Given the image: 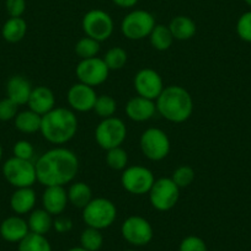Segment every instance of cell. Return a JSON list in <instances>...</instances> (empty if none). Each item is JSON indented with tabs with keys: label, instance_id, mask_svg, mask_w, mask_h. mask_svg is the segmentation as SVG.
I'll use <instances>...</instances> for the list:
<instances>
[{
	"label": "cell",
	"instance_id": "b9f144b4",
	"mask_svg": "<svg viewBox=\"0 0 251 251\" xmlns=\"http://www.w3.org/2000/svg\"><path fill=\"white\" fill-rule=\"evenodd\" d=\"M67 251H88V250L83 249V248H81V246H74V248L68 249V250H67Z\"/></svg>",
	"mask_w": 251,
	"mask_h": 251
},
{
	"label": "cell",
	"instance_id": "ac0fdd59",
	"mask_svg": "<svg viewBox=\"0 0 251 251\" xmlns=\"http://www.w3.org/2000/svg\"><path fill=\"white\" fill-rule=\"evenodd\" d=\"M30 233L26 219L21 216H10L0 223V236L8 243L19 244Z\"/></svg>",
	"mask_w": 251,
	"mask_h": 251
},
{
	"label": "cell",
	"instance_id": "d6a6232c",
	"mask_svg": "<svg viewBox=\"0 0 251 251\" xmlns=\"http://www.w3.org/2000/svg\"><path fill=\"white\" fill-rule=\"evenodd\" d=\"M94 112L100 118L113 117V115L117 111V102L115 99L110 95H100L96 99L95 106H94Z\"/></svg>",
	"mask_w": 251,
	"mask_h": 251
},
{
	"label": "cell",
	"instance_id": "d4e9b609",
	"mask_svg": "<svg viewBox=\"0 0 251 251\" xmlns=\"http://www.w3.org/2000/svg\"><path fill=\"white\" fill-rule=\"evenodd\" d=\"M27 33V23L23 18H9L1 27V36L9 43H18Z\"/></svg>",
	"mask_w": 251,
	"mask_h": 251
},
{
	"label": "cell",
	"instance_id": "6da1fadb",
	"mask_svg": "<svg viewBox=\"0 0 251 251\" xmlns=\"http://www.w3.org/2000/svg\"><path fill=\"white\" fill-rule=\"evenodd\" d=\"M37 181L45 187L72 183L79 173V159L73 151L57 147L43 153L35 163Z\"/></svg>",
	"mask_w": 251,
	"mask_h": 251
},
{
	"label": "cell",
	"instance_id": "4fadbf2b",
	"mask_svg": "<svg viewBox=\"0 0 251 251\" xmlns=\"http://www.w3.org/2000/svg\"><path fill=\"white\" fill-rule=\"evenodd\" d=\"M75 74L80 83L95 88L107 80L110 69L107 68L102 58L94 57L80 59L75 68Z\"/></svg>",
	"mask_w": 251,
	"mask_h": 251
},
{
	"label": "cell",
	"instance_id": "52a82bcc",
	"mask_svg": "<svg viewBox=\"0 0 251 251\" xmlns=\"http://www.w3.org/2000/svg\"><path fill=\"white\" fill-rule=\"evenodd\" d=\"M127 137V127L118 117L103 118L95 128V141L103 151L117 148L123 144Z\"/></svg>",
	"mask_w": 251,
	"mask_h": 251
},
{
	"label": "cell",
	"instance_id": "7a4b0ae2",
	"mask_svg": "<svg viewBox=\"0 0 251 251\" xmlns=\"http://www.w3.org/2000/svg\"><path fill=\"white\" fill-rule=\"evenodd\" d=\"M41 134L50 143L62 146L75 137L78 132V117L72 108L54 107L42 116Z\"/></svg>",
	"mask_w": 251,
	"mask_h": 251
},
{
	"label": "cell",
	"instance_id": "ab89813d",
	"mask_svg": "<svg viewBox=\"0 0 251 251\" xmlns=\"http://www.w3.org/2000/svg\"><path fill=\"white\" fill-rule=\"evenodd\" d=\"M53 229L58 234H67L73 229V221L69 217L57 216L53 219Z\"/></svg>",
	"mask_w": 251,
	"mask_h": 251
},
{
	"label": "cell",
	"instance_id": "d590c367",
	"mask_svg": "<svg viewBox=\"0 0 251 251\" xmlns=\"http://www.w3.org/2000/svg\"><path fill=\"white\" fill-rule=\"evenodd\" d=\"M236 33L244 42L251 43V11L244 13L236 23Z\"/></svg>",
	"mask_w": 251,
	"mask_h": 251
},
{
	"label": "cell",
	"instance_id": "9a60e30c",
	"mask_svg": "<svg viewBox=\"0 0 251 251\" xmlns=\"http://www.w3.org/2000/svg\"><path fill=\"white\" fill-rule=\"evenodd\" d=\"M98 96L95 88L79 81L69 88L68 93H67V100L73 111L89 112V111L94 110Z\"/></svg>",
	"mask_w": 251,
	"mask_h": 251
},
{
	"label": "cell",
	"instance_id": "4316f807",
	"mask_svg": "<svg viewBox=\"0 0 251 251\" xmlns=\"http://www.w3.org/2000/svg\"><path fill=\"white\" fill-rule=\"evenodd\" d=\"M149 41H151V45L154 50H159V52H164V50H168L173 46L175 40H174L173 33H171L169 26L156 24L155 27L153 28V31L149 35Z\"/></svg>",
	"mask_w": 251,
	"mask_h": 251
},
{
	"label": "cell",
	"instance_id": "7c38bea8",
	"mask_svg": "<svg viewBox=\"0 0 251 251\" xmlns=\"http://www.w3.org/2000/svg\"><path fill=\"white\" fill-rule=\"evenodd\" d=\"M81 27L85 36L101 43L112 36L115 25L110 14L101 9H93L83 16Z\"/></svg>",
	"mask_w": 251,
	"mask_h": 251
},
{
	"label": "cell",
	"instance_id": "277c9868",
	"mask_svg": "<svg viewBox=\"0 0 251 251\" xmlns=\"http://www.w3.org/2000/svg\"><path fill=\"white\" fill-rule=\"evenodd\" d=\"M81 217L86 226L103 230L115 223L117 218V208L111 200L105 197H96L89 202L88 206L81 209Z\"/></svg>",
	"mask_w": 251,
	"mask_h": 251
},
{
	"label": "cell",
	"instance_id": "74e56055",
	"mask_svg": "<svg viewBox=\"0 0 251 251\" xmlns=\"http://www.w3.org/2000/svg\"><path fill=\"white\" fill-rule=\"evenodd\" d=\"M33 155H35V148L28 141L21 139L14 144L13 156H15V158L24 159V160H32Z\"/></svg>",
	"mask_w": 251,
	"mask_h": 251
},
{
	"label": "cell",
	"instance_id": "ffe728a7",
	"mask_svg": "<svg viewBox=\"0 0 251 251\" xmlns=\"http://www.w3.org/2000/svg\"><path fill=\"white\" fill-rule=\"evenodd\" d=\"M37 196L32 187L16 188L10 197V208L18 216L30 214L35 209Z\"/></svg>",
	"mask_w": 251,
	"mask_h": 251
},
{
	"label": "cell",
	"instance_id": "8d00e7d4",
	"mask_svg": "<svg viewBox=\"0 0 251 251\" xmlns=\"http://www.w3.org/2000/svg\"><path fill=\"white\" fill-rule=\"evenodd\" d=\"M19 113V105H16L9 98H4L0 100V121L8 122L13 121Z\"/></svg>",
	"mask_w": 251,
	"mask_h": 251
},
{
	"label": "cell",
	"instance_id": "f546056e",
	"mask_svg": "<svg viewBox=\"0 0 251 251\" xmlns=\"http://www.w3.org/2000/svg\"><path fill=\"white\" fill-rule=\"evenodd\" d=\"M103 62L106 63L107 68L111 71H120L127 64L128 54L122 47H112L105 53L102 57Z\"/></svg>",
	"mask_w": 251,
	"mask_h": 251
},
{
	"label": "cell",
	"instance_id": "5b68a950",
	"mask_svg": "<svg viewBox=\"0 0 251 251\" xmlns=\"http://www.w3.org/2000/svg\"><path fill=\"white\" fill-rule=\"evenodd\" d=\"M1 171L4 178L15 188L32 187L37 181L36 166L32 160H24L11 156L3 164Z\"/></svg>",
	"mask_w": 251,
	"mask_h": 251
},
{
	"label": "cell",
	"instance_id": "2e32d148",
	"mask_svg": "<svg viewBox=\"0 0 251 251\" xmlns=\"http://www.w3.org/2000/svg\"><path fill=\"white\" fill-rule=\"evenodd\" d=\"M68 201V194L64 186H48L42 194V208L50 216H60L66 211Z\"/></svg>",
	"mask_w": 251,
	"mask_h": 251
},
{
	"label": "cell",
	"instance_id": "f6af8a7d",
	"mask_svg": "<svg viewBox=\"0 0 251 251\" xmlns=\"http://www.w3.org/2000/svg\"><path fill=\"white\" fill-rule=\"evenodd\" d=\"M125 251H137V250H134V249H128V250H125Z\"/></svg>",
	"mask_w": 251,
	"mask_h": 251
},
{
	"label": "cell",
	"instance_id": "e575fe53",
	"mask_svg": "<svg viewBox=\"0 0 251 251\" xmlns=\"http://www.w3.org/2000/svg\"><path fill=\"white\" fill-rule=\"evenodd\" d=\"M178 251H208L206 241L197 235H188L181 240Z\"/></svg>",
	"mask_w": 251,
	"mask_h": 251
},
{
	"label": "cell",
	"instance_id": "8fae6325",
	"mask_svg": "<svg viewBox=\"0 0 251 251\" xmlns=\"http://www.w3.org/2000/svg\"><path fill=\"white\" fill-rule=\"evenodd\" d=\"M121 235L134 248L146 246L153 240L154 229L151 222L142 216H129L121 226Z\"/></svg>",
	"mask_w": 251,
	"mask_h": 251
},
{
	"label": "cell",
	"instance_id": "7bdbcfd3",
	"mask_svg": "<svg viewBox=\"0 0 251 251\" xmlns=\"http://www.w3.org/2000/svg\"><path fill=\"white\" fill-rule=\"evenodd\" d=\"M1 159H3V147L0 146V161H1Z\"/></svg>",
	"mask_w": 251,
	"mask_h": 251
},
{
	"label": "cell",
	"instance_id": "f1b7e54d",
	"mask_svg": "<svg viewBox=\"0 0 251 251\" xmlns=\"http://www.w3.org/2000/svg\"><path fill=\"white\" fill-rule=\"evenodd\" d=\"M103 245V235L101 230L86 226L80 234V246L88 251H99Z\"/></svg>",
	"mask_w": 251,
	"mask_h": 251
},
{
	"label": "cell",
	"instance_id": "8992f818",
	"mask_svg": "<svg viewBox=\"0 0 251 251\" xmlns=\"http://www.w3.org/2000/svg\"><path fill=\"white\" fill-rule=\"evenodd\" d=\"M155 25V18L153 14L137 9L123 18L121 23V32L127 40L141 41L149 37Z\"/></svg>",
	"mask_w": 251,
	"mask_h": 251
},
{
	"label": "cell",
	"instance_id": "5bb4252c",
	"mask_svg": "<svg viewBox=\"0 0 251 251\" xmlns=\"http://www.w3.org/2000/svg\"><path fill=\"white\" fill-rule=\"evenodd\" d=\"M137 95L155 101L164 90V81L160 74L151 68H143L137 72L133 79Z\"/></svg>",
	"mask_w": 251,
	"mask_h": 251
},
{
	"label": "cell",
	"instance_id": "7402d4cb",
	"mask_svg": "<svg viewBox=\"0 0 251 251\" xmlns=\"http://www.w3.org/2000/svg\"><path fill=\"white\" fill-rule=\"evenodd\" d=\"M168 26L173 33L174 40L177 41L191 40L197 31L196 23L191 18L185 15L175 16Z\"/></svg>",
	"mask_w": 251,
	"mask_h": 251
},
{
	"label": "cell",
	"instance_id": "83f0119b",
	"mask_svg": "<svg viewBox=\"0 0 251 251\" xmlns=\"http://www.w3.org/2000/svg\"><path fill=\"white\" fill-rule=\"evenodd\" d=\"M18 251H52V245L46 235L28 233L18 244Z\"/></svg>",
	"mask_w": 251,
	"mask_h": 251
},
{
	"label": "cell",
	"instance_id": "60d3db41",
	"mask_svg": "<svg viewBox=\"0 0 251 251\" xmlns=\"http://www.w3.org/2000/svg\"><path fill=\"white\" fill-rule=\"evenodd\" d=\"M115 5H117L118 8L122 9H131L133 6L137 5L139 0H111Z\"/></svg>",
	"mask_w": 251,
	"mask_h": 251
},
{
	"label": "cell",
	"instance_id": "cb8c5ba5",
	"mask_svg": "<svg viewBox=\"0 0 251 251\" xmlns=\"http://www.w3.org/2000/svg\"><path fill=\"white\" fill-rule=\"evenodd\" d=\"M41 123H42V116L33 112L32 110L21 111L14 118V125L19 132L25 134H32L40 132Z\"/></svg>",
	"mask_w": 251,
	"mask_h": 251
},
{
	"label": "cell",
	"instance_id": "ee69618b",
	"mask_svg": "<svg viewBox=\"0 0 251 251\" xmlns=\"http://www.w3.org/2000/svg\"><path fill=\"white\" fill-rule=\"evenodd\" d=\"M244 1H245L249 6H251V0H244Z\"/></svg>",
	"mask_w": 251,
	"mask_h": 251
},
{
	"label": "cell",
	"instance_id": "4dcf8cb0",
	"mask_svg": "<svg viewBox=\"0 0 251 251\" xmlns=\"http://www.w3.org/2000/svg\"><path fill=\"white\" fill-rule=\"evenodd\" d=\"M106 164L110 169L116 171H123L128 165V154L122 147L106 151Z\"/></svg>",
	"mask_w": 251,
	"mask_h": 251
},
{
	"label": "cell",
	"instance_id": "603a6c76",
	"mask_svg": "<svg viewBox=\"0 0 251 251\" xmlns=\"http://www.w3.org/2000/svg\"><path fill=\"white\" fill-rule=\"evenodd\" d=\"M67 194H68L69 203L78 209H84L93 200V190L88 183L83 181L72 182L67 190Z\"/></svg>",
	"mask_w": 251,
	"mask_h": 251
},
{
	"label": "cell",
	"instance_id": "e0dca14e",
	"mask_svg": "<svg viewBox=\"0 0 251 251\" xmlns=\"http://www.w3.org/2000/svg\"><path fill=\"white\" fill-rule=\"evenodd\" d=\"M126 115L133 122H146L153 118L156 112L155 101L137 95L126 103Z\"/></svg>",
	"mask_w": 251,
	"mask_h": 251
},
{
	"label": "cell",
	"instance_id": "44dd1931",
	"mask_svg": "<svg viewBox=\"0 0 251 251\" xmlns=\"http://www.w3.org/2000/svg\"><path fill=\"white\" fill-rule=\"evenodd\" d=\"M32 89L30 80L25 76L13 75L6 83V98L13 100L19 106L27 105Z\"/></svg>",
	"mask_w": 251,
	"mask_h": 251
},
{
	"label": "cell",
	"instance_id": "836d02e7",
	"mask_svg": "<svg viewBox=\"0 0 251 251\" xmlns=\"http://www.w3.org/2000/svg\"><path fill=\"white\" fill-rule=\"evenodd\" d=\"M195 177H196V173H195L194 168L190 165L178 166L171 175V180L177 185L180 190L188 187L195 181Z\"/></svg>",
	"mask_w": 251,
	"mask_h": 251
},
{
	"label": "cell",
	"instance_id": "30bf717a",
	"mask_svg": "<svg viewBox=\"0 0 251 251\" xmlns=\"http://www.w3.org/2000/svg\"><path fill=\"white\" fill-rule=\"evenodd\" d=\"M149 202L159 212H168L177 204L180 188L171 177H160L155 180L149 191Z\"/></svg>",
	"mask_w": 251,
	"mask_h": 251
},
{
	"label": "cell",
	"instance_id": "f35d334b",
	"mask_svg": "<svg viewBox=\"0 0 251 251\" xmlns=\"http://www.w3.org/2000/svg\"><path fill=\"white\" fill-rule=\"evenodd\" d=\"M5 8L10 18H23L26 10V0H5Z\"/></svg>",
	"mask_w": 251,
	"mask_h": 251
},
{
	"label": "cell",
	"instance_id": "9c48e42d",
	"mask_svg": "<svg viewBox=\"0 0 251 251\" xmlns=\"http://www.w3.org/2000/svg\"><path fill=\"white\" fill-rule=\"evenodd\" d=\"M155 182V176L151 169L143 165L127 166L121 174V185L131 195L142 196L149 194Z\"/></svg>",
	"mask_w": 251,
	"mask_h": 251
},
{
	"label": "cell",
	"instance_id": "ba28073f",
	"mask_svg": "<svg viewBox=\"0 0 251 251\" xmlns=\"http://www.w3.org/2000/svg\"><path fill=\"white\" fill-rule=\"evenodd\" d=\"M139 147L147 159L151 161H161L170 153L171 143L169 136L163 129L151 127L142 133Z\"/></svg>",
	"mask_w": 251,
	"mask_h": 251
},
{
	"label": "cell",
	"instance_id": "484cf974",
	"mask_svg": "<svg viewBox=\"0 0 251 251\" xmlns=\"http://www.w3.org/2000/svg\"><path fill=\"white\" fill-rule=\"evenodd\" d=\"M27 224L28 229H30V233L46 235L53 228V216H50L43 208L33 209L28 214Z\"/></svg>",
	"mask_w": 251,
	"mask_h": 251
},
{
	"label": "cell",
	"instance_id": "1f68e13d",
	"mask_svg": "<svg viewBox=\"0 0 251 251\" xmlns=\"http://www.w3.org/2000/svg\"><path fill=\"white\" fill-rule=\"evenodd\" d=\"M100 48L101 47L99 41L85 36V37L80 38V40L75 43L74 50H75L76 55H78L80 59H88V58L98 57L99 52H100Z\"/></svg>",
	"mask_w": 251,
	"mask_h": 251
},
{
	"label": "cell",
	"instance_id": "3957f363",
	"mask_svg": "<svg viewBox=\"0 0 251 251\" xmlns=\"http://www.w3.org/2000/svg\"><path fill=\"white\" fill-rule=\"evenodd\" d=\"M156 111L171 123L186 122L194 113V99L191 94L180 85L164 88L155 100Z\"/></svg>",
	"mask_w": 251,
	"mask_h": 251
},
{
	"label": "cell",
	"instance_id": "d6986e66",
	"mask_svg": "<svg viewBox=\"0 0 251 251\" xmlns=\"http://www.w3.org/2000/svg\"><path fill=\"white\" fill-rule=\"evenodd\" d=\"M27 106L33 112L40 116L46 115L55 107V96L50 88L45 85L36 86L32 89Z\"/></svg>",
	"mask_w": 251,
	"mask_h": 251
}]
</instances>
